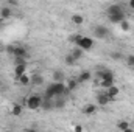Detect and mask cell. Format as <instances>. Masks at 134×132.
<instances>
[{
	"label": "cell",
	"instance_id": "obj_31",
	"mask_svg": "<svg viewBox=\"0 0 134 132\" xmlns=\"http://www.w3.org/2000/svg\"><path fill=\"white\" fill-rule=\"evenodd\" d=\"M8 5H11V6H17L19 3H17V2H14V0H11V2H8Z\"/></svg>",
	"mask_w": 134,
	"mask_h": 132
},
{
	"label": "cell",
	"instance_id": "obj_1",
	"mask_svg": "<svg viewBox=\"0 0 134 132\" xmlns=\"http://www.w3.org/2000/svg\"><path fill=\"white\" fill-rule=\"evenodd\" d=\"M72 42L83 51H89L94 48V39L92 37H86V36H81V34H75L72 36Z\"/></svg>",
	"mask_w": 134,
	"mask_h": 132
},
{
	"label": "cell",
	"instance_id": "obj_19",
	"mask_svg": "<svg viewBox=\"0 0 134 132\" xmlns=\"http://www.w3.org/2000/svg\"><path fill=\"white\" fill-rule=\"evenodd\" d=\"M80 84H78V81L76 79H69L66 82V87H67V90H69V93L70 92H73V90H76V87H78Z\"/></svg>",
	"mask_w": 134,
	"mask_h": 132
},
{
	"label": "cell",
	"instance_id": "obj_21",
	"mask_svg": "<svg viewBox=\"0 0 134 132\" xmlns=\"http://www.w3.org/2000/svg\"><path fill=\"white\" fill-rule=\"evenodd\" d=\"M83 53H84V51H83V50H80L78 47H75V48L70 51V55L73 56V59H75V61H80V59L83 58Z\"/></svg>",
	"mask_w": 134,
	"mask_h": 132
},
{
	"label": "cell",
	"instance_id": "obj_4",
	"mask_svg": "<svg viewBox=\"0 0 134 132\" xmlns=\"http://www.w3.org/2000/svg\"><path fill=\"white\" fill-rule=\"evenodd\" d=\"M120 13H125L123 11V6L120 3H112L106 9V16H114V14H120Z\"/></svg>",
	"mask_w": 134,
	"mask_h": 132
},
{
	"label": "cell",
	"instance_id": "obj_34",
	"mask_svg": "<svg viewBox=\"0 0 134 132\" xmlns=\"http://www.w3.org/2000/svg\"><path fill=\"white\" fill-rule=\"evenodd\" d=\"M25 132H36V131H34V129H27Z\"/></svg>",
	"mask_w": 134,
	"mask_h": 132
},
{
	"label": "cell",
	"instance_id": "obj_33",
	"mask_svg": "<svg viewBox=\"0 0 134 132\" xmlns=\"http://www.w3.org/2000/svg\"><path fill=\"white\" fill-rule=\"evenodd\" d=\"M123 132H134V129H131V128H130V129H126V131H123Z\"/></svg>",
	"mask_w": 134,
	"mask_h": 132
},
{
	"label": "cell",
	"instance_id": "obj_36",
	"mask_svg": "<svg viewBox=\"0 0 134 132\" xmlns=\"http://www.w3.org/2000/svg\"><path fill=\"white\" fill-rule=\"evenodd\" d=\"M3 22H5V20H3V19H0V23H3Z\"/></svg>",
	"mask_w": 134,
	"mask_h": 132
},
{
	"label": "cell",
	"instance_id": "obj_6",
	"mask_svg": "<svg viewBox=\"0 0 134 132\" xmlns=\"http://www.w3.org/2000/svg\"><path fill=\"white\" fill-rule=\"evenodd\" d=\"M13 55L14 58H28V51L25 47H20V45H14V50H13Z\"/></svg>",
	"mask_w": 134,
	"mask_h": 132
},
{
	"label": "cell",
	"instance_id": "obj_10",
	"mask_svg": "<svg viewBox=\"0 0 134 132\" xmlns=\"http://www.w3.org/2000/svg\"><path fill=\"white\" fill-rule=\"evenodd\" d=\"M95 99H97V104H98V106H101V107H104V106H108V104L111 103V101H109V98H108V95H106L104 92L97 93Z\"/></svg>",
	"mask_w": 134,
	"mask_h": 132
},
{
	"label": "cell",
	"instance_id": "obj_13",
	"mask_svg": "<svg viewBox=\"0 0 134 132\" xmlns=\"http://www.w3.org/2000/svg\"><path fill=\"white\" fill-rule=\"evenodd\" d=\"M83 113L86 117H91V115H95L97 113V104H86L83 107Z\"/></svg>",
	"mask_w": 134,
	"mask_h": 132
},
{
	"label": "cell",
	"instance_id": "obj_32",
	"mask_svg": "<svg viewBox=\"0 0 134 132\" xmlns=\"http://www.w3.org/2000/svg\"><path fill=\"white\" fill-rule=\"evenodd\" d=\"M130 8L134 11V0H131V2H130Z\"/></svg>",
	"mask_w": 134,
	"mask_h": 132
},
{
	"label": "cell",
	"instance_id": "obj_5",
	"mask_svg": "<svg viewBox=\"0 0 134 132\" xmlns=\"http://www.w3.org/2000/svg\"><path fill=\"white\" fill-rule=\"evenodd\" d=\"M108 20L114 25H120L123 20H126V14L125 13H120V14H114V16H108Z\"/></svg>",
	"mask_w": 134,
	"mask_h": 132
},
{
	"label": "cell",
	"instance_id": "obj_12",
	"mask_svg": "<svg viewBox=\"0 0 134 132\" xmlns=\"http://www.w3.org/2000/svg\"><path fill=\"white\" fill-rule=\"evenodd\" d=\"M31 78V86H34V87H41L42 84H44V76L42 75H39V73H34V75H31L30 76Z\"/></svg>",
	"mask_w": 134,
	"mask_h": 132
},
{
	"label": "cell",
	"instance_id": "obj_17",
	"mask_svg": "<svg viewBox=\"0 0 134 132\" xmlns=\"http://www.w3.org/2000/svg\"><path fill=\"white\" fill-rule=\"evenodd\" d=\"M70 20H72V23H73V25H76V27H80V25H83V23H84V17H83L81 14H73Z\"/></svg>",
	"mask_w": 134,
	"mask_h": 132
},
{
	"label": "cell",
	"instance_id": "obj_23",
	"mask_svg": "<svg viewBox=\"0 0 134 132\" xmlns=\"http://www.w3.org/2000/svg\"><path fill=\"white\" fill-rule=\"evenodd\" d=\"M112 86H114V78H111V79H101L100 81V87H103L104 90L109 89V87H112Z\"/></svg>",
	"mask_w": 134,
	"mask_h": 132
},
{
	"label": "cell",
	"instance_id": "obj_35",
	"mask_svg": "<svg viewBox=\"0 0 134 132\" xmlns=\"http://www.w3.org/2000/svg\"><path fill=\"white\" fill-rule=\"evenodd\" d=\"M2 48H3V45H2V42H0V51H2Z\"/></svg>",
	"mask_w": 134,
	"mask_h": 132
},
{
	"label": "cell",
	"instance_id": "obj_27",
	"mask_svg": "<svg viewBox=\"0 0 134 132\" xmlns=\"http://www.w3.org/2000/svg\"><path fill=\"white\" fill-rule=\"evenodd\" d=\"M120 28H122L123 31H130V30H131V25H130L128 20H123V22L120 23Z\"/></svg>",
	"mask_w": 134,
	"mask_h": 132
},
{
	"label": "cell",
	"instance_id": "obj_25",
	"mask_svg": "<svg viewBox=\"0 0 134 132\" xmlns=\"http://www.w3.org/2000/svg\"><path fill=\"white\" fill-rule=\"evenodd\" d=\"M66 64H67V65H70V67H73L75 64H76V61L73 59V56H72L70 53H69V55H66Z\"/></svg>",
	"mask_w": 134,
	"mask_h": 132
},
{
	"label": "cell",
	"instance_id": "obj_16",
	"mask_svg": "<svg viewBox=\"0 0 134 132\" xmlns=\"http://www.w3.org/2000/svg\"><path fill=\"white\" fill-rule=\"evenodd\" d=\"M53 103H55V109H64L67 106V99L64 97H58V98L53 99Z\"/></svg>",
	"mask_w": 134,
	"mask_h": 132
},
{
	"label": "cell",
	"instance_id": "obj_15",
	"mask_svg": "<svg viewBox=\"0 0 134 132\" xmlns=\"http://www.w3.org/2000/svg\"><path fill=\"white\" fill-rule=\"evenodd\" d=\"M11 16H13V11H11L9 6H2V8H0V19L6 20V19H9Z\"/></svg>",
	"mask_w": 134,
	"mask_h": 132
},
{
	"label": "cell",
	"instance_id": "obj_2",
	"mask_svg": "<svg viewBox=\"0 0 134 132\" xmlns=\"http://www.w3.org/2000/svg\"><path fill=\"white\" fill-rule=\"evenodd\" d=\"M41 104H42V97L37 95V93H33V95L27 97V99H25V106H27L30 110H37V109H41Z\"/></svg>",
	"mask_w": 134,
	"mask_h": 132
},
{
	"label": "cell",
	"instance_id": "obj_30",
	"mask_svg": "<svg viewBox=\"0 0 134 132\" xmlns=\"http://www.w3.org/2000/svg\"><path fill=\"white\" fill-rule=\"evenodd\" d=\"M73 132H83V126L81 124H75L73 126Z\"/></svg>",
	"mask_w": 134,
	"mask_h": 132
},
{
	"label": "cell",
	"instance_id": "obj_14",
	"mask_svg": "<svg viewBox=\"0 0 134 132\" xmlns=\"http://www.w3.org/2000/svg\"><path fill=\"white\" fill-rule=\"evenodd\" d=\"M24 75H27V64L25 65H16L14 67V78H16V81L20 76H24Z\"/></svg>",
	"mask_w": 134,
	"mask_h": 132
},
{
	"label": "cell",
	"instance_id": "obj_29",
	"mask_svg": "<svg viewBox=\"0 0 134 132\" xmlns=\"http://www.w3.org/2000/svg\"><path fill=\"white\" fill-rule=\"evenodd\" d=\"M126 64L130 67H134V55H130V56L126 58Z\"/></svg>",
	"mask_w": 134,
	"mask_h": 132
},
{
	"label": "cell",
	"instance_id": "obj_26",
	"mask_svg": "<svg viewBox=\"0 0 134 132\" xmlns=\"http://www.w3.org/2000/svg\"><path fill=\"white\" fill-rule=\"evenodd\" d=\"M27 64V59L25 58H14V67L16 65H25Z\"/></svg>",
	"mask_w": 134,
	"mask_h": 132
},
{
	"label": "cell",
	"instance_id": "obj_22",
	"mask_svg": "<svg viewBox=\"0 0 134 132\" xmlns=\"http://www.w3.org/2000/svg\"><path fill=\"white\" fill-rule=\"evenodd\" d=\"M53 82H64V73L61 70L53 71Z\"/></svg>",
	"mask_w": 134,
	"mask_h": 132
},
{
	"label": "cell",
	"instance_id": "obj_3",
	"mask_svg": "<svg viewBox=\"0 0 134 132\" xmlns=\"http://www.w3.org/2000/svg\"><path fill=\"white\" fill-rule=\"evenodd\" d=\"M109 36V30L104 25H95L94 27V37L97 39H106Z\"/></svg>",
	"mask_w": 134,
	"mask_h": 132
},
{
	"label": "cell",
	"instance_id": "obj_28",
	"mask_svg": "<svg viewBox=\"0 0 134 132\" xmlns=\"http://www.w3.org/2000/svg\"><path fill=\"white\" fill-rule=\"evenodd\" d=\"M111 58L115 59V61H120V59L123 58V55H122L120 51H114V53H111Z\"/></svg>",
	"mask_w": 134,
	"mask_h": 132
},
{
	"label": "cell",
	"instance_id": "obj_18",
	"mask_svg": "<svg viewBox=\"0 0 134 132\" xmlns=\"http://www.w3.org/2000/svg\"><path fill=\"white\" fill-rule=\"evenodd\" d=\"M22 110H24L22 104H14V106L11 107V115H13V117H20V115H22Z\"/></svg>",
	"mask_w": 134,
	"mask_h": 132
},
{
	"label": "cell",
	"instance_id": "obj_11",
	"mask_svg": "<svg viewBox=\"0 0 134 132\" xmlns=\"http://www.w3.org/2000/svg\"><path fill=\"white\" fill-rule=\"evenodd\" d=\"M41 109H42L44 112H50V110H53V109H55V103H53V99L42 98V104H41Z\"/></svg>",
	"mask_w": 134,
	"mask_h": 132
},
{
	"label": "cell",
	"instance_id": "obj_20",
	"mask_svg": "<svg viewBox=\"0 0 134 132\" xmlns=\"http://www.w3.org/2000/svg\"><path fill=\"white\" fill-rule=\"evenodd\" d=\"M131 126H130V121H126V120H120V121H117V129L120 132L126 131V129H130Z\"/></svg>",
	"mask_w": 134,
	"mask_h": 132
},
{
	"label": "cell",
	"instance_id": "obj_7",
	"mask_svg": "<svg viewBox=\"0 0 134 132\" xmlns=\"http://www.w3.org/2000/svg\"><path fill=\"white\" fill-rule=\"evenodd\" d=\"M95 76L100 78V81L101 79H111V78H114V73L109 68H101L98 71H95Z\"/></svg>",
	"mask_w": 134,
	"mask_h": 132
},
{
	"label": "cell",
	"instance_id": "obj_37",
	"mask_svg": "<svg viewBox=\"0 0 134 132\" xmlns=\"http://www.w3.org/2000/svg\"><path fill=\"white\" fill-rule=\"evenodd\" d=\"M6 132H13V131H6Z\"/></svg>",
	"mask_w": 134,
	"mask_h": 132
},
{
	"label": "cell",
	"instance_id": "obj_8",
	"mask_svg": "<svg viewBox=\"0 0 134 132\" xmlns=\"http://www.w3.org/2000/svg\"><path fill=\"white\" fill-rule=\"evenodd\" d=\"M104 93L108 95L109 101H115V98H117V97H119V93H120V90H119V87H117V86H112V87L106 89V90H104Z\"/></svg>",
	"mask_w": 134,
	"mask_h": 132
},
{
	"label": "cell",
	"instance_id": "obj_24",
	"mask_svg": "<svg viewBox=\"0 0 134 132\" xmlns=\"http://www.w3.org/2000/svg\"><path fill=\"white\" fill-rule=\"evenodd\" d=\"M17 82H19L20 86H30L31 78H30V75H24V76H20V78L17 79Z\"/></svg>",
	"mask_w": 134,
	"mask_h": 132
},
{
	"label": "cell",
	"instance_id": "obj_9",
	"mask_svg": "<svg viewBox=\"0 0 134 132\" xmlns=\"http://www.w3.org/2000/svg\"><path fill=\"white\" fill-rule=\"evenodd\" d=\"M92 79V71H89V70H83L81 73H80V76L76 78V81H78V84H83V82H87V81H91Z\"/></svg>",
	"mask_w": 134,
	"mask_h": 132
}]
</instances>
